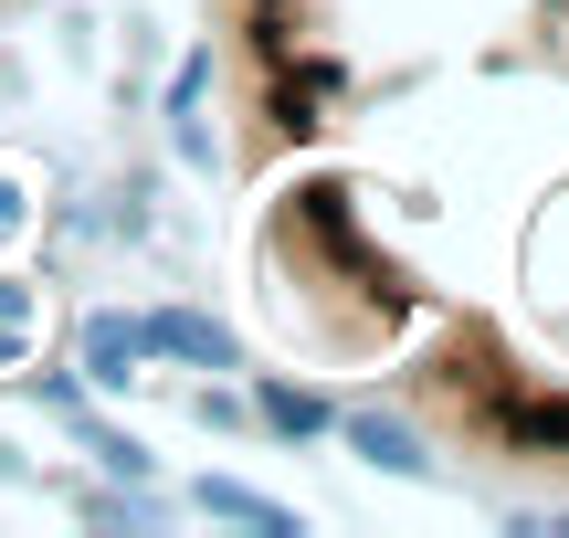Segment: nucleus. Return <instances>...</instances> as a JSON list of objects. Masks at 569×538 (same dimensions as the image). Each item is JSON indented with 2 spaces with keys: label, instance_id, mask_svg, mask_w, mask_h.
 <instances>
[{
  "label": "nucleus",
  "instance_id": "f257e3e1",
  "mask_svg": "<svg viewBox=\"0 0 569 538\" xmlns=\"http://www.w3.org/2000/svg\"><path fill=\"white\" fill-rule=\"evenodd\" d=\"M138 338H148V349H169V359H201V370H243L232 328H211V317H190V307H169V317H138Z\"/></svg>",
  "mask_w": 569,
  "mask_h": 538
},
{
  "label": "nucleus",
  "instance_id": "f03ea898",
  "mask_svg": "<svg viewBox=\"0 0 569 538\" xmlns=\"http://www.w3.org/2000/svg\"><path fill=\"white\" fill-rule=\"evenodd\" d=\"M138 359H148L138 317H84V380H106V391H127V380H138Z\"/></svg>",
  "mask_w": 569,
  "mask_h": 538
},
{
  "label": "nucleus",
  "instance_id": "7ed1b4c3",
  "mask_svg": "<svg viewBox=\"0 0 569 538\" xmlns=\"http://www.w3.org/2000/svg\"><path fill=\"white\" fill-rule=\"evenodd\" d=\"M348 444H359V455L380 465V476H432V455H422V444H411L390 412H348Z\"/></svg>",
  "mask_w": 569,
  "mask_h": 538
},
{
  "label": "nucleus",
  "instance_id": "20e7f679",
  "mask_svg": "<svg viewBox=\"0 0 569 538\" xmlns=\"http://www.w3.org/2000/svg\"><path fill=\"white\" fill-rule=\"evenodd\" d=\"M201 507H211V518H243V528H274V538H296V518H284L274 497H253V486H232V476H201Z\"/></svg>",
  "mask_w": 569,
  "mask_h": 538
},
{
  "label": "nucleus",
  "instance_id": "39448f33",
  "mask_svg": "<svg viewBox=\"0 0 569 538\" xmlns=\"http://www.w3.org/2000/svg\"><path fill=\"white\" fill-rule=\"evenodd\" d=\"M253 412H264L274 434H296V444H306V434H327V401H317V391H296V380H264V391H253Z\"/></svg>",
  "mask_w": 569,
  "mask_h": 538
},
{
  "label": "nucleus",
  "instance_id": "423d86ee",
  "mask_svg": "<svg viewBox=\"0 0 569 538\" xmlns=\"http://www.w3.org/2000/svg\"><path fill=\"white\" fill-rule=\"evenodd\" d=\"M243 32H253V53H284L296 42V0H243Z\"/></svg>",
  "mask_w": 569,
  "mask_h": 538
},
{
  "label": "nucleus",
  "instance_id": "0eeeda50",
  "mask_svg": "<svg viewBox=\"0 0 569 538\" xmlns=\"http://www.w3.org/2000/svg\"><path fill=\"white\" fill-rule=\"evenodd\" d=\"M201 96H211V63H180V74H169V117H190Z\"/></svg>",
  "mask_w": 569,
  "mask_h": 538
},
{
  "label": "nucleus",
  "instance_id": "6e6552de",
  "mask_svg": "<svg viewBox=\"0 0 569 538\" xmlns=\"http://www.w3.org/2000/svg\"><path fill=\"white\" fill-rule=\"evenodd\" d=\"M0 317H11V328H21V317H32V296H21L11 275H0Z\"/></svg>",
  "mask_w": 569,
  "mask_h": 538
},
{
  "label": "nucleus",
  "instance_id": "1a4fd4ad",
  "mask_svg": "<svg viewBox=\"0 0 569 538\" xmlns=\"http://www.w3.org/2000/svg\"><path fill=\"white\" fill-rule=\"evenodd\" d=\"M0 359H21V328H11V317H0Z\"/></svg>",
  "mask_w": 569,
  "mask_h": 538
}]
</instances>
